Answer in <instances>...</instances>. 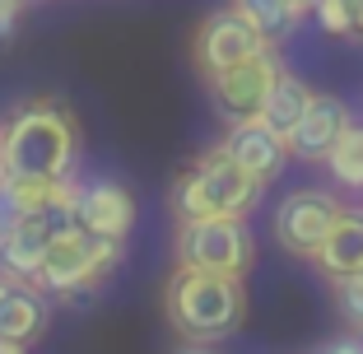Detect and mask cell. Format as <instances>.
Wrapping results in <instances>:
<instances>
[{
    "mask_svg": "<svg viewBox=\"0 0 363 354\" xmlns=\"http://www.w3.org/2000/svg\"><path fill=\"white\" fill-rule=\"evenodd\" d=\"M163 317L186 345H219L247 317V284L233 275L177 266L163 284Z\"/></svg>",
    "mask_w": 363,
    "mask_h": 354,
    "instance_id": "cell-1",
    "label": "cell"
},
{
    "mask_svg": "<svg viewBox=\"0 0 363 354\" xmlns=\"http://www.w3.org/2000/svg\"><path fill=\"white\" fill-rule=\"evenodd\" d=\"M0 150H5L10 172L65 177V172H75L79 126L70 108H61L56 98H28L0 121Z\"/></svg>",
    "mask_w": 363,
    "mask_h": 354,
    "instance_id": "cell-2",
    "label": "cell"
},
{
    "mask_svg": "<svg viewBox=\"0 0 363 354\" xmlns=\"http://www.w3.org/2000/svg\"><path fill=\"white\" fill-rule=\"evenodd\" d=\"M261 192L266 187L242 172L233 163V154L214 140L210 150H201L186 172H182V182L172 187V210L177 219H214V215H233V219H247L257 210Z\"/></svg>",
    "mask_w": 363,
    "mask_h": 354,
    "instance_id": "cell-3",
    "label": "cell"
},
{
    "mask_svg": "<svg viewBox=\"0 0 363 354\" xmlns=\"http://www.w3.org/2000/svg\"><path fill=\"white\" fill-rule=\"evenodd\" d=\"M121 252H126V243L94 238L79 224H65V228H56V238L47 243L43 270H38V289L56 294V299H84V294L103 289L107 280L117 275Z\"/></svg>",
    "mask_w": 363,
    "mask_h": 354,
    "instance_id": "cell-4",
    "label": "cell"
},
{
    "mask_svg": "<svg viewBox=\"0 0 363 354\" xmlns=\"http://www.w3.org/2000/svg\"><path fill=\"white\" fill-rule=\"evenodd\" d=\"M172 257H177V266L247 280V275H252V266H257V243H252V228H247V219H233V215L177 219Z\"/></svg>",
    "mask_w": 363,
    "mask_h": 354,
    "instance_id": "cell-5",
    "label": "cell"
},
{
    "mask_svg": "<svg viewBox=\"0 0 363 354\" xmlns=\"http://www.w3.org/2000/svg\"><path fill=\"white\" fill-rule=\"evenodd\" d=\"M345 210H350V205L335 192H326V187H298V192H289L284 201L275 205L270 233H275V243L284 247L289 257L312 261L321 252V243L331 238L335 219H340Z\"/></svg>",
    "mask_w": 363,
    "mask_h": 354,
    "instance_id": "cell-6",
    "label": "cell"
},
{
    "mask_svg": "<svg viewBox=\"0 0 363 354\" xmlns=\"http://www.w3.org/2000/svg\"><path fill=\"white\" fill-rule=\"evenodd\" d=\"M266 52H275V47H270L233 5L210 10L191 33V65L201 70V79L219 75V70H233V65H242V61H257V56H266Z\"/></svg>",
    "mask_w": 363,
    "mask_h": 354,
    "instance_id": "cell-7",
    "label": "cell"
},
{
    "mask_svg": "<svg viewBox=\"0 0 363 354\" xmlns=\"http://www.w3.org/2000/svg\"><path fill=\"white\" fill-rule=\"evenodd\" d=\"M279 70H284L279 52H266V56H257V61H242V65H233V70L210 75L205 89H210L214 112H219L224 121L261 117V108H266V98H270V89H275Z\"/></svg>",
    "mask_w": 363,
    "mask_h": 354,
    "instance_id": "cell-8",
    "label": "cell"
},
{
    "mask_svg": "<svg viewBox=\"0 0 363 354\" xmlns=\"http://www.w3.org/2000/svg\"><path fill=\"white\" fill-rule=\"evenodd\" d=\"M70 219L52 215H19L5 233H0V275L10 284H28L38 289V270H43V257H47V243L56 238V228H65Z\"/></svg>",
    "mask_w": 363,
    "mask_h": 354,
    "instance_id": "cell-9",
    "label": "cell"
},
{
    "mask_svg": "<svg viewBox=\"0 0 363 354\" xmlns=\"http://www.w3.org/2000/svg\"><path fill=\"white\" fill-rule=\"evenodd\" d=\"M228 154H233V163L242 172H252L261 187H270L279 177V172L289 168V140L279 135V131L266 126V117H242V121H228L224 140H219Z\"/></svg>",
    "mask_w": 363,
    "mask_h": 354,
    "instance_id": "cell-10",
    "label": "cell"
},
{
    "mask_svg": "<svg viewBox=\"0 0 363 354\" xmlns=\"http://www.w3.org/2000/svg\"><path fill=\"white\" fill-rule=\"evenodd\" d=\"M354 126V112L345 108V98L317 94L312 108L303 112V121L289 131V154L298 163H326V154L340 145V135Z\"/></svg>",
    "mask_w": 363,
    "mask_h": 354,
    "instance_id": "cell-11",
    "label": "cell"
},
{
    "mask_svg": "<svg viewBox=\"0 0 363 354\" xmlns=\"http://www.w3.org/2000/svg\"><path fill=\"white\" fill-rule=\"evenodd\" d=\"M75 224L94 238H112V243H126L130 228H135V196L121 182H107V177H94L84 182V196H79Z\"/></svg>",
    "mask_w": 363,
    "mask_h": 354,
    "instance_id": "cell-12",
    "label": "cell"
},
{
    "mask_svg": "<svg viewBox=\"0 0 363 354\" xmlns=\"http://www.w3.org/2000/svg\"><path fill=\"white\" fill-rule=\"evenodd\" d=\"M312 266L326 280H345V275H363V210H345L335 219L331 238L321 243V252L312 257Z\"/></svg>",
    "mask_w": 363,
    "mask_h": 354,
    "instance_id": "cell-13",
    "label": "cell"
},
{
    "mask_svg": "<svg viewBox=\"0 0 363 354\" xmlns=\"http://www.w3.org/2000/svg\"><path fill=\"white\" fill-rule=\"evenodd\" d=\"M47 294L43 289H28V284H10L5 299H0V336L5 341H19V345H33L38 336L47 331Z\"/></svg>",
    "mask_w": 363,
    "mask_h": 354,
    "instance_id": "cell-14",
    "label": "cell"
},
{
    "mask_svg": "<svg viewBox=\"0 0 363 354\" xmlns=\"http://www.w3.org/2000/svg\"><path fill=\"white\" fill-rule=\"evenodd\" d=\"M312 98H317V89H312L298 70H289V65H284L279 79H275V89H270V98H266V108H261V117H266L270 131H279V135L289 140V131L298 126L303 112L312 108Z\"/></svg>",
    "mask_w": 363,
    "mask_h": 354,
    "instance_id": "cell-15",
    "label": "cell"
},
{
    "mask_svg": "<svg viewBox=\"0 0 363 354\" xmlns=\"http://www.w3.org/2000/svg\"><path fill=\"white\" fill-rule=\"evenodd\" d=\"M233 10L242 14V19L252 23V28H257L270 47H279L284 38H294V33H298V23H303L298 14H294V5H289V0H233Z\"/></svg>",
    "mask_w": 363,
    "mask_h": 354,
    "instance_id": "cell-16",
    "label": "cell"
},
{
    "mask_svg": "<svg viewBox=\"0 0 363 354\" xmlns=\"http://www.w3.org/2000/svg\"><path fill=\"white\" fill-rule=\"evenodd\" d=\"M326 172H331V182L345 187V192H363V126L359 121H354L340 135V145L326 154Z\"/></svg>",
    "mask_w": 363,
    "mask_h": 354,
    "instance_id": "cell-17",
    "label": "cell"
},
{
    "mask_svg": "<svg viewBox=\"0 0 363 354\" xmlns=\"http://www.w3.org/2000/svg\"><path fill=\"white\" fill-rule=\"evenodd\" d=\"M52 192H56V177H28V172H10L5 177V196L19 215H43L52 210Z\"/></svg>",
    "mask_w": 363,
    "mask_h": 354,
    "instance_id": "cell-18",
    "label": "cell"
},
{
    "mask_svg": "<svg viewBox=\"0 0 363 354\" xmlns=\"http://www.w3.org/2000/svg\"><path fill=\"white\" fill-rule=\"evenodd\" d=\"M331 303H335V312H340V322L350 326L354 336H363V275L331 280Z\"/></svg>",
    "mask_w": 363,
    "mask_h": 354,
    "instance_id": "cell-19",
    "label": "cell"
},
{
    "mask_svg": "<svg viewBox=\"0 0 363 354\" xmlns=\"http://www.w3.org/2000/svg\"><path fill=\"white\" fill-rule=\"evenodd\" d=\"M312 23H317L321 38H359L350 0H317V5H312Z\"/></svg>",
    "mask_w": 363,
    "mask_h": 354,
    "instance_id": "cell-20",
    "label": "cell"
},
{
    "mask_svg": "<svg viewBox=\"0 0 363 354\" xmlns=\"http://www.w3.org/2000/svg\"><path fill=\"white\" fill-rule=\"evenodd\" d=\"M33 0H0V38H14V28H19L23 10H28Z\"/></svg>",
    "mask_w": 363,
    "mask_h": 354,
    "instance_id": "cell-21",
    "label": "cell"
},
{
    "mask_svg": "<svg viewBox=\"0 0 363 354\" xmlns=\"http://www.w3.org/2000/svg\"><path fill=\"white\" fill-rule=\"evenodd\" d=\"M321 354H363V336H354V331H350L345 341H331Z\"/></svg>",
    "mask_w": 363,
    "mask_h": 354,
    "instance_id": "cell-22",
    "label": "cell"
},
{
    "mask_svg": "<svg viewBox=\"0 0 363 354\" xmlns=\"http://www.w3.org/2000/svg\"><path fill=\"white\" fill-rule=\"evenodd\" d=\"M289 5H294V14H298V19H312V5H317V0H289Z\"/></svg>",
    "mask_w": 363,
    "mask_h": 354,
    "instance_id": "cell-23",
    "label": "cell"
},
{
    "mask_svg": "<svg viewBox=\"0 0 363 354\" xmlns=\"http://www.w3.org/2000/svg\"><path fill=\"white\" fill-rule=\"evenodd\" d=\"M0 354H28V345H19V341H5V336H0Z\"/></svg>",
    "mask_w": 363,
    "mask_h": 354,
    "instance_id": "cell-24",
    "label": "cell"
},
{
    "mask_svg": "<svg viewBox=\"0 0 363 354\" xmlns=\"http://www.w3.org/2000/svg\"><path fill=\"white\" fill-rule=\"evenodd\" d=\"M177 354H214V350H210V345H182Z\"/></svg>",
    "mask_w": 363,
    "mask_h": 354,
    "instance_id": "cell-25",
    "label": "cell"
},
{
    "mask_svg": "<svg viewBox=\"0 0 363 354\" xmlns=\"http://www.w3.org/2000/svg\"><path fill=\"white\" fill-rule=\"evenodd\" d=\"M5 177H10V168H5V150H0V187H5Z\"/></svg>",
    "mask_w": 363,
    "mask_h": 354,
    "instance_id": "cell-26",
    "label": "cell"
},
{
    "mask_svg": "<svg viewBox=\"0 0 363 354\" xmlns=\"http://www.w3.org/2000/svg\"><path fill=\"white\" fill-rule=\"evenodd\" d=\"M5 289H10V280H5V275H0V299H5Z\"/></svg>",
    "mask_w": 363,
    "mask_h": 354,
    "instance_id": "cell-27",
    "label": "cell"
}]
</instances>
